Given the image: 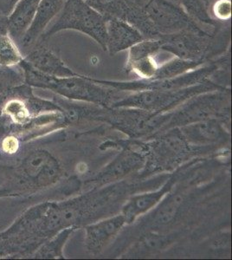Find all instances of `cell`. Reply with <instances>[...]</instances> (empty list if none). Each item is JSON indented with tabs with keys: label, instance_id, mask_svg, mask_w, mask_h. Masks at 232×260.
I'll use <instances>...</instances> for the list:
<instances>
[{
	"label": "cell",
	"instance_id": "cell-25",
	"mask_svg": "<svg viewBox=\"0 0 232 260\" xmlns=\"http://www.w3.org/2000/svg\"><path fill=\"white\" fill-rule=\"evenodd\" d=\"M18 1L19 0H0V13L8 17Z\"/></svg>",
	"mask_w": 232,
	"mask_h": 260
},
{
	"label": "cell",
	"instance_id": "cell-2",
	"mask_svg": "<svg viewBox=\"0 0 232 260\" xmlns=\"http://www.w3.org/2000/svg\"><path fill=\"white\" fill-rule=\"evenodd\" d=\"M18 66L23 71L24 83L31 88L47 89L68 100L98 106H111L118 100V90L94 83L90 77L80 74L73 77H53L37 71L24 60Z\"/></svg>",
	"mask_w": 232,
	"mask_h": 260
},
{
	"label": "cell",
	"instance_id": "cell-4",
	"mask_svg": "<svg viewBox=\"0 0 232 260\" xmlns=\"http://www.w3.org/2000/svg\"><path fill=\"white\" fill-rule=\"evenodd\" d=\"M221 89H227L224 86L210 80L185 89L140 90L126 95L120 100L115 101L111 107L113 109L127 108L144 110L153 114H164L174 110L176 107L182 105L195 95Z\"/></svg>",
	"mask_w": 232,
	"mask_h": 260
},
{
	"label": "cell",
	"instance_id": "cell-10",
	"mask_svg": "<svg viewBox=\"0 0 232 260\" xmlns=\"http://www.w3.org/2000/svg\"><path fill=\"white\" fill-rule=\"evenodd\" d=\"M127 225L122 214L111 217L85 228V245L88 251L96 254L103 251Z\"/></svg>",
	"mask_w": 232,
	"mask_h": 260
},
{
	"label": "cell",
	"instance_id": "cell-14",
	"mask_svg": "<svg viewBox=\"0 0 232 260\" xmlns=\"http://www.w3.org/2000/svg\"><path fill=\"white\" fill-rule=\"evenodd\" d=\"M179 129L190 145H206L217 142L223 140L226 135L220 122L215 118L183 125Z\"/></svg>",
	"mask_w": 232,
	"mask_h": 260
},
{
	"label": "cell",
	"instance_id": "cell-20",
	"mask_svg": "<svg viewBox=\"0 0 232 260\" xmlns=\"http://www.w3.org/2000/svg\"><path fill=\"white\" fill-rule=\"evenodd\" d=\"M24 83V74L19 66H0V110L15 87Z\"/></svg>",
	"mask_w": 232,
	"mask_h": 260
},
{
	"label": "cell",
	"instance_id": "cell-23",
	"mask_svg": "<svg viewBox=\"0 0 232 260\" xmlns=\"http://www.w3.org/2000/svg\"><path fill=\"white\" fill-rule=\"evenodd\" d=\"M23 142L18 136L12 134H6L1 136L0 139V154L1 160H9L17 156L23 148Z\"/></svg>",
	"mask_w": 232,
	"mask_h": 260
},
{
	"label": "cell",
	"instance_id": "cell-8",
	"mask_svg": "<svg viewBox=\"0 0 232 260\" xmlns=\"http://www.w3.org/2000/svg\"><path fill=\"white\" fill-rule=\"evenodd\" d=\"M127 50L126 73H134L140 79H153L159 66L156 57L162 51L159 39H144Z\"/></svg>",
	"mask_w": 232,
	"mask_h": 260
},
{
	"label": "cell",
	"instance_id": "cell-21",
	"mask_svg": "<svg viewBox=\"0 0 232 260\" xmlns=\"http://www.w3.org/2000/svg\"><path fill=\"white\" fill-rule=\"evenodd\" d=\"M24 60V55L15 42L14 39L7 33L0 35V66L1 67H16Z\"/></svg>",
	"mask_w": 232,
	"mask_h": 260
},
{
	"label": "cell",
	"instance_id": "cell-12",
	"mask_svg": "<svg viewBox=\"0 0 232 260\" xmlns=\"http://www.w3.org/2000/svg\"><path fill=\"white\" fill-rule=\"evenodd\" d=\"M66 0H41L32 24L29 26L26 33L19 43L23 55L36 42L38 41L42 34L46 30L50 23L55 19L62 10Z\"/></svg>",
	"mask_w": 232,
	"mask_h": 260
},
{
	"label": "cell",
	"instance_id": "cell-24",
	"mask_svg": "<svg viewBox=\"0 0 232 260\" xmlns=\"http://www.w3.org/2000/svg\"><path fill=\"white\" fill-rule=\"evenodd\" d=\"M212 14L215 20L220 23H228L231 18L230 0H218L212 7Z\"/></svg>",
	"mask_w": 232,
	"mask_h": 260
},
{
	"label": "cell",
	"instance_id": "cell-19",
	"mask_svg": "<svg viewBox=\"0 0 232 260\" xmlns=\"http://www.w3.org/2000/svg\"><path fill=\"white\" fill-rule=\"evenodd\" d=\"M204 64L206 63L180 59L179 57L174 56V58H172L168 62L159 64L154 77L150 80H162V79L174 78L180 75L185 74L189 71H193L195 69L198 68Z\"/></svg>",
	"mask_w": 232,
	"mask_h": 260
},
{
	"label": "cell",
	"instance_id": "cell-18",
	"mask_svg": "<svg viewBox=\"0 0 232 260\" xmlns=\"http://www.w3.org/2000/svg\"><path fill=\"white\" fill-rule=\"evenodd\" d=\"M182 7L189 17L201 26L206 25L216 29L222 23L215 20L210 9V0H174Z\"/></svg>",
	"mask_w": 232,
	"mask_h": 260
},
{
	"label": "cell",
	"instance_id": "cell-16",
	"mask_svg": "<svg viewBox=\"0 0 232 260\" xmlns=\"http://www.w3.org/2000/svg\"><path fill=\"white\" fill-rule=\"evenodd\" d=\"M144 157L135 151L122 152L110 165L108 166L100 175L94 179V182H108L111 180L127 175L142 165Z\"/></svg>",
	"mask_w": 232,
	"mask_h": 260
},
{
	"label": "cell",
	"instance_id": "cell-6",
	"mask_svg": "<svg viewBox=\"0 0 232 260\" xmlns=\"http://www.w3.org/2000/svg\"><path fill=\"white\" fill-rule=\"evenodd\" d=\"M229 89L205 92L195 95L184 103L181 110L171 116L168 125L188 124L206 119L214 118L213 115L223 110L228 101Z\"/></svg>",
	"mask_w": 232,
	"mask_h": 260
},
{
	"label": "cell",
	"instance_id": "cell-27",
	"mask_svg": "<svg viewBox=\"0 0 232 260\" xmlns=\"http://www.w3.org/2000/svg\"><path fill=\"white\" fill-rule=\"evenodd\" d=\"M0 139H1V136H0ZM2 159V156H1V154H0V160Z\"/></svg>",
	"mask_w": 232,
	"mask_h": 260
},
{
	"label": "cell",
	"instance_id": "cell-17",
	"mask_svg": "<svg viewBox=\"0 0 232 260\" xmlns=\"http://www.w3.org/2000/svg\"><path fill=\"white\" fill-rule=\"evenodd\" d=\"M76 228H65L43 243L29 258L34 259H50L64 258L63 247Z\"/></svg>",
	"mask_w": 232,
	"mask_h": 260
},
{
	"label": "cell",
	"instance_id": "cell-5",
	"mask_svg": "<svg viewBox=\"0 0 232 260\" xmlns=\"http://www.w3.org/2000/svg\"><path fill=\"white\" fill-rule=\"evenodd\" d=\"M145 10L159 38L203 27L189 17L174 0H146Z\"/></svg>",
	"mask_w": 232,
	"mask_h": 260
},
{
	"label": "cell",
	"instance_id": "cell-11",
	"mask_svg": "<svg viewBox=\"0 0 232 260\" xmlns=\"http://www.w3.org/2000/svg\"><path fill=\"white\" fill-rule=\"evenodd\" d=\"M106 32L105 51L111 56L128 50L145 39L136 28L119 18H106Z\"/></svg>",
	"mask_w": 232,
	"mask_h": 260
},
{
	"label": "cell",
	"instance_id": "cell-15",
	"mask_svg": "<svg viewBox=\"0 0 232 260\" xmlns=\"http://www.w3.org/2000/svg\"><path fill=\"white\" fill-rule=\"evenodd\" d=\"M41 0H19L8 16V34L19 45L32 24Z\"/></svg>",
	"mask_w": 232,
	"mask_h": 260
},
{
	"label": "cell",
	"instance_id": "cell-9",
	"mask_svg": "<svg viewBox=\"0 0 232 260\" xmlns=\"http://www.w3.org/2000/svg\"><path fill=\"white\" fill-rule=\"evenodd\" d=\"M24 61L37 71L53 77H73L78 74L62 61L57 51L48 44V40L42 39L24 54Z\"/></svg>",
	"mask_w": 232,
	"mask_h": 260
},
{
	"label": "cell",
	"instance_id": "cell-3",
	"mask_svg": "<svg viewBox=\"0 0 232 260\" xmlns=\"http://www.w3.org/2000/svg\"><path fill=\"white\" fill-rule=\"evenodd\" d=\"M75 30L89 37L106 50V18L88 6L84 0H66L62 10L40 39L49 40L56 33Z\"/></svg>",
	"mask_w": 232,
	"mask_h": 260
},
{
	"label": "cell",
	"instance_id": "cell-26",
	"mask_svg": "<svg viewBox=\"0 0 232 260\" xmlns=\"http://www.w3.org/2000/svg\"><path fill=\"white\" fill-rule=\"evenodd\" d=\"M8 33V17L0 13V35Z\"/></svg>",
	"mask_w": 232,
	"mask_h": 260
},
{
	"label": "cell",
	"instance_id": "cell-22",
	"mask_svg": "<svg viewBox=\"0 0 232 260\" xmlns=\"http://www.w3.org/2000/svg\"><path fill=\"white\" fill-rule=\"evenodd\" d=\"M184 197L181 193L172 194L167 198L163 203H159V207L153 217V223L156 225H168L176 218L180 207L182 206Z\"/></svg>",
	"mask_w": 232,
	"mask_h": 260
},
{
	"label": "cell",
	"instance_id": "cell-13",
	"mask_svg": "<svg viewBox=\"0 0 232 260\" xmlns=\"http://www.w3.org/2000/svg\"><path fill=\"white\" fill-rule=\"evenodd\" d=\"M175 180V178H171L159 189L131 197L124 205L121 210V214L126 219V224H131L138 217L148 213L157 207L164 196H167L173 190Z\"/></svg>",
	"mask_w": 232,
	"mask_h": 260
},
{
	"label": "cell",
	"instance_id": "cell-1",
	"mask_svg": "<svg viewBox=\"0 0 232 260\" xmlns=\"http://www.w3.org/2000/svg\"><path fill=\"white\" fill-rule=\"evenodd\" d=\"M58 159L41 147H26L17 156L0 160V198H30L61 180Z\"/></svg>",
	"mask_w": 232,
	"mask_h": 260
},
{
	"label": "cell",
	"instance_id": "cell-7",
	"mask_svg": "<svg viewBox=\"0 0 232 260\" xmlns=\"http://www.w3.org/2000/svg\"><path fill=\"white\" fill-rule=\"evenodd\" d=\"M189 146L179 128L164 134L147 145V154L149 156L147 167L152 171L173 168L188 154Z\"/></svg>",
	"mask_w": 232,
	"mask_h": 260
}]
</instances>
